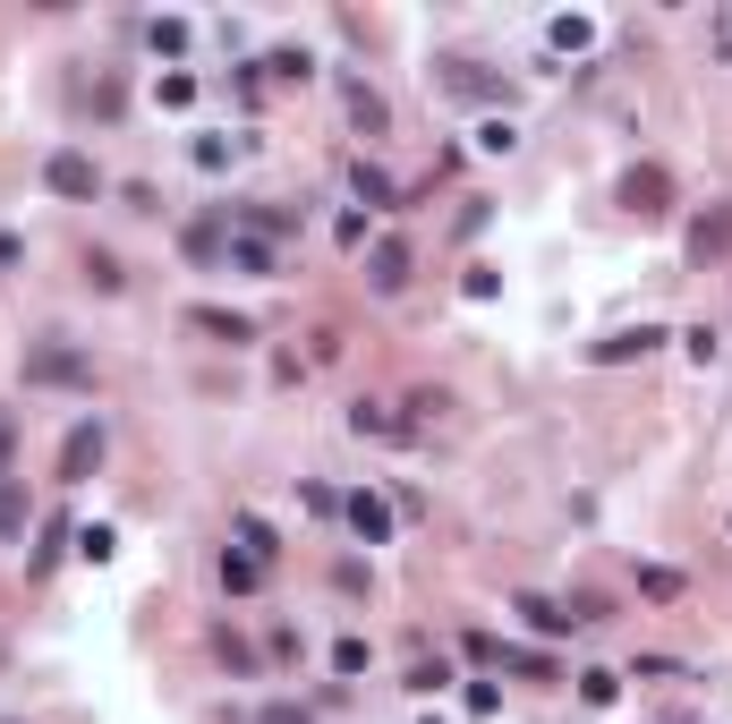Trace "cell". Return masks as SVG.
Wrapping results in <instances>:
<instances>
[{
    "mask_svg": "<svg viewBox=\"0 0 732 724\" xmlns=\"http://www.w3.org/2000/svg\"><path fill=\"white\" fill-rule=\"evenodd\" d=\"M26 384L34 393H86V384H95V359L68 350L61 332H43V341H26Z\"/></svg>",
    "mask_w": 732,
    "mask_h": 724,
    "instance_id": "1",
    "label": "cell"
},
{
    "mask_svg": "<svg viewBox=\"0 0 732 724\" xmlns=\"http://www.w3.org/2000/svg\"><path fill=\"white\" fill-rule=\"evenodd\" d=\"M43 188H52V197L95 205L102 197V163H95V154H77V145H61V154H43Z\"/></svg>",
    "mask_w": 732,
    "mask_h": 724,
    "instance_id": "2",
    "label": "cell"
},
{
    "mask_svg": "<svg viewBox=\"0 0 732 724\" xmlns=\"http://www.w3.org/2000/svg\"><path fill=\"white\" fill-rule=\"evenodd\" d=\"M102 443H111V435H102V418L68 427V443H61V486H86V478H95V469H102Z\"/></svg>",
    "mask_w": 732,
    "mask_h": 724,
    "instance_id": "3",
    "label": "cell"
},
{
    "mask_svg": "<svg viewBox=\"0 0 732 724\" xmlns=\"http://www.w3.org/2000/svg\"><path fill=\"white\" fill-rule=\"evenodd\" d=\"M179 248H188L196 264H222V256H230V205H214V213H196L188 231H179Z\"/></svg>",
    "mask_w": 732,
    "mask_h": 724,
    "instance_id": "4",
    "label": "cell"
},
{
    "mask_svg": "<svg viewBox=\"0 0 732 724\" xmlns=\"http://www.w3.org/2000/svg\"><path fill=\"white\" fill-rule=\"evenodd\" d=\"M665 197H673V179L656 163H638V171H622V205H631L638 222H656V213H665Z\"/></svg>",
    "mask_w": 732,
    "mask_h": 724,
    "instance_id": "5",
    "label": "cell"
},
{
    "mask_svg": "<svg viewBox=\"0 0 732 724\" xmlns=\"http://www.w3.org/2000/svg\"><path fill=\"white\" fill-rule=\"evenodd\" d=\"M350 435H375V443H409L417 418H401L392 401H358V409H350Z\"/></svg>",
    "mask_w": 732,
    "mask_h": 724,
    "instance_id": "6",
    "label": "cell"
},
{
    "mask_svg": "<svg viewBox=\"0 0 732 724\" xmlns=\"http://www.w3.org/2000/svg\"><path fill=\"white\" fill-rule=\"evenodd\" d=\"M367 282H375L383 298L401 290V282H409V239H375V248H367Z\"/></svg>",
    "mask_w": 732,
    "mask_h": 724,
    "instance_id": "7",
    "label": "cell"
},
{
    "mask_svg": "<svg viewBox=\"0 0 732 724\" xmlns=\"http://www.w3.org/2000/svg\"><path fill=\"white\" fill-rule=\"evenodd\" d=\"M656 341H665V325H631V332H605L588 359H597V366H622V359H647Z\"/></svg>",
    "mask_w": 732,
    "mask_h": 724,
    "instance_id": "8",
    "label": "cell"
},
{
    "mask_svg": "<svg viewBox=\"0 0 732 724\" xmlns=\"http://www.w3.org/2000/svg\"><path fill=\"white\" fill-rule=\"evenodd\" d=\"M341 520H350L358 537H367V546H383V537H392V503H383V494H367V486H358L350 503H341Z\"/></svg>",
    "mask_w": 732,
    "mask_h": 724,
    "instance_id": "9",
    "label": "cell"
},
{
    "mask_svg": "<svg viewBox=\"0 0 732 724\" xmlns=\"http://www.w3.org/2000/svg\"><path fill=\"white\" fill-rule=\"evenodd\" d=\"M444 95H460V102H494V95H503V77H485L478 61H444Z\"/></svg>",
    "mask_w": 732,
    "mask_h": 724,
    "instance_id": "10",
    "label": "cell"
},
{
    "mask_svg": "<svg viewBox=\"0 0 732 724\" xmlns=\"http://www.w3.org/2000/svg\"><path fill=\"white\" fill-rule=\"evenodd\" d=\"M520 614H528V630H545V639L579 630V605H554V596H520Z\"/></svg>",
    "mask_w": 732,
    "mask_h": 724,
    "instance_id": "11",
    "label": "cell"
},
{
    "mask_svg": "<svg viewBox=\"0 0 732 724\" xmlns=\"http://www.w3.org/2000/svg\"><path fill=\"white\" fill-rule=\"evenodd\" d=\"M188 325L214 332V341H230V350H239V341H255V325H248V316H230V307H188Z\"/></svg>",
    "mask_w": 732,
    "mask_h": 724,
    "instance_id": "12",
    "label": "cell"
},
{
    "mask_svg": "<svg viewBox=\"0 0 732 724\" xmlns=\"http://www.w3.org/2000/svg\"><path fill=\"white\" fill-rule=\"evenodd\" d=\"M222 273H273V239H248V231H230V256Z\"/></svg>",
    "mask_w": 732,
    "mask_h": 724,
    "instance_id": "13",
    "label": "cell"
},
{
    "mask_svg": "<svg viewBox=\"0 0 732 724\" xmlns=\"http://www.w3.org/2000/svg\"><path fill=\"white\" fill-rule=\"evenodd\" d=\"M350 188H358V205H383V213L401 205V188H392V171H375V163H358V171H350Z\"/></svg>",
    "mask_w": 732,
    "mask_h": 724,
    "instance_id": "14",
    "label": "cell"
},
{
    "mask_svg": "<svg viewBox=\"0 0 732 724\" xmlns=\"http://www.w3.org/2000/svg\"><path fill=\"white\" fill-rule=\"evenodd\" d=\"M222 589L230 596H255V589H264V562H255V555H222Z\"/></svg>",
    "mask_w": 732,
    "mask_h": 724,
    "instance_id": "15",
    "label": "cell"
},
{
    "mask_svg": "<svg viewBox=\"0 0 732 724\" xmlns=\"http://www.w3.org/2000/svg\"><path fill=\"white\" fill-rule=\"evenodd\" d=\"M120 282H128V273H120V256H111V248H86V290H102V298H111Z\"/></svg>",
    "mask_w": 732,
    "mask_h": 724,
    "instance_id": "16",
    "label": "cell"
},
{
    "mask_svg": "<svg viewBox=\"0 0 732 724\" xmlns=\"http://www.w3.org/2000/svg\"><path fill=\"white\" fill-rule=\"evenodd\" d=\"M350 120H358V129H383V120H392V111H383V95L367 86V77H350Z\"/></svg>",
    "mask_w": 732,
    "mask_h": 724,
    "instance_id": "17",
    "label": "cell"
},
{
    "mask_svg": "<svg viewBox=\"0 0 732 724\" xmlns=\"http://www.w3.org/2000/svg\"><path fill=\"white\" fill-rule=\"evenodd\" d=\"M724 248H732V213H707L690 231V256H724Z\"/></svg>",
    "mask_w": 732,
    "mask_h": 724,
    "instance_id": "18",
    "label": "cell"
},
{
    "mask_svg": "<svg viewBox=\"0 0 732 724\" xmlns=\"http://www.w3.org/2000/svg\"><path fill=\"white\" fill-rule=\"evenodd\" d=\"M579 699H588V707H613V699H622V673L588 665V673H579Z\"/></svg>",
    "mask_w": 732,
    "mask_h": 724,
    "instance_id": "19",
    "label": "cell"
},
{
    "mask_svg": "<svg viewBox=\"0 0 732 724\" xmlns=\"http://www.w3.org/2000/svg\"><path fill=\"white\" fill-rule=\"evenodd\" d=\"M545 43H554V52H588V43H597V26H588V18H554V26H545Z\"/></svg>",
    "mask_w": 732,
    "mask_h": 724,
    "instance_id": "20",
    "label": "cell"
},
{
    "mask_svg": "<svg viewBox=\"0 0 732 724\" xmlns=\"http://www.w3.org/2000/svg\"><path fill=\"white\" fill-rule=\"evenodd\" d=\"M18 528H26V486L0 478V537H18Z\"/></svg>",
    "mask_w": 732,
    "mask_h": 724,
    "instance_id": "21",
    "label": "cell"
},
{
    "mask_svg": "<svg viewBox=\"0 0 732 724\" xmlns=\"http://www.w3.org/2000/svg\"><path fill=\"white\" fill-rule=\"evenodd\" d=\"M230 154H239V136H196V171H230Z\"/></svg>",
    "mask_w": 732,
    "mask_h": 724,
    "instance_id": "22",
    "label": "cell"
},
{
    "mask_svg": "<svg viewBox=\"0 0 732 724\" xmlns=\"http://www.w3.org/2000/svg\"><path fill=\"white\" fill-rule=\"evenodd\" d=\"M77 555H86V562H111V555H120V537H111V528H77Z\"/></svg>",
    "mask_w": 732,
    "mask_h": 724,
    "instance_id": "23",
    "label": "cell"
},
{
    "mask_svg": "<svg viewBox=\"0 0 732 724\" xmlns=\"http://www.w3.org/2000/svg\"><path fill=\"white\" fill-rule=\"evenodd\" d=\"M444 682H451L444 657H417V665H409V691H444Z\"/></svg>",
    "mask_w": 732,
    "mask_h": 724,
    "instance_id": "24",
    "label": "cell"
},
{
    "mask_svg": "<svg viewBox=\"0 0 732 724\" xmlns=\"http://www.w3.org/2000/svg\"><path fill=\"white\" fill-rule=\"evenodd\" d=\"M145 43H154V52H179V43H188V26H179V18H154V26H145Z\"/></svg>",
    "mask_w": 732,
    "mask_h": 724,
    "instance_id": "25",
    "label": "cell"
},
{
    "mask_svg": "<svg viewBox=\"0 0 732 724\" xmlns=\"http://www.w3.org/2000/svg\"><path fill=\"white\" fill-rule=\"evenodd\" d=\"M332 673H367V639H358V630L341 639V648H332Z\"/></svg>",
    "mask_w": 732,
    "mask_h": 724,
    "instance_id": "26",
    "label": "cell"
},
{
    "mask_svg": "<svg viewBox=\"0 0 732 724\" xmlns=\"http://www.w3.org/2000/svg\"><path fill=\"white\" fill-rule=\"evenodd\" d=\"M478 145H485V154H511L520 136H511V120H485V129H478Z\"/></svg>",
    "mask_w": 732,
    "mask_h": 724,
    "instance_id": "27",
    "label": "cell"
},
{
    "mask_svg": "<svg viewBox=\"0 0 732 724\" xmlns=\"http://www.w3.org/2000/svg\"><path fill=\"white\" fill-rule=\"evenodd\" d=\"M255 724H316V716H307V707H289V699H282V707H264Z\"/></svg>",
    "mask_w": 732,
    "mask_h": 724,
    "instance_id": "28",
    "label": "cell"
},
{
    "mask_svg": "<svg viewBox=\"0 0 732 724\" xmlns=\"http://www.w3.org/2000/svg\"><path fill=\"white\" fill-rule=\"evenodd\" d=\"M0 264H26V239L18 231H0Z\"/></svg>",
    "mask_w": 732,
    "mask_h": 724,
    "instance_id": "29",
    "label": "cell"
},
{
    "mask_svg": "<svg viewBox=\"0 0 732 724\" xmlns=\"http://www.w3.org/2000/svg\"><path fill=\"white\" fill-rule=\"evenodd\" d=\"M426 724H435V716H426Z\"/></svg>",
    "mask_w": 732,
    "mask_h": 724,
    "instance_id": "30",
    "label": "cell"
}]
</instances>
